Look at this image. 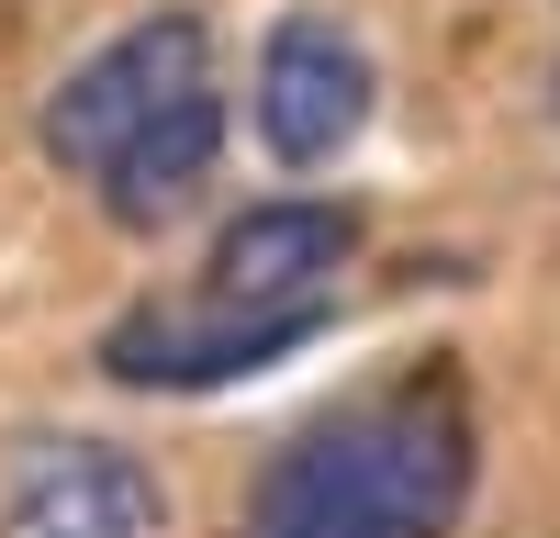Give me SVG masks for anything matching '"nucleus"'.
Instances as JSON below:
<instances>
[{"label": "nucleus", "mask_w": 560, "mask_h": 538, "mask_svg": "<svg viewBox=\"0 0 560 538\" xmlns=\"http://www.w3.org/2000/svg\"><path fill=\"white\" fill-rule=\"evenodd\" d=\"M471 393L459 371H404L393 393L325 404L258 460L247 538H448L471 505Z\"/></svg>", "instance_id": "obj_1"}, {"label": "nucleus", "mask_w": 560, "mask_h": 538, "mask_svg": "<svg viewBox=\"0 0 560 538\" xmlns=\"http://www.w3.org/2000/svg\"><path fill=\"white\" fill-rule=\"evenodd\" d=\"M191 102H213V23L202 12H147V23H124L113 45H90V57L45 90V157H57L79 191H102V179L147 147L158 124H179Z\"/></svg>", "instance_id": "obj_2"}, {"label": "nucleus", "mask_w": 560, "mask_h": 538, "mask_svg": "<svg viewBox=\"0 0 560 538\" xmlns=\"http://www.w3.org/2000/svg\"><path fill=\"white\" fill-rule=\"evenodd\" d=\"M337 326V303H236V292H147V303H124L113 326H102V382L124 393H224V382H247L269 371V359H292L303 337Z\"/></svg>", "instance_id": "obj_3"}, {"label": "nucleus", "mask_w": 560, "mask_h": 538, "mask_svg": "<svg viewBox=\"0 0 560 538\" xmlns=\"http://www.w3.org/2000/svg\"><path fill=\"white\" fill-rule=\"evenodd\" d=\"M0 538H168V493L124 437L23 426L0 448Z\"/></svg>", "instance_id": "obj_4"}, {"label": "nucleus", "mask_w": 560, "mask_h": 538, "mask_svg": "<svg viewBox=\"0 0 560 538\" xmlns=\"http://www.w3.org/2000/svg\"><path fill=\"white\" fill-rule=\"evenodd\" d=\"M370 113H382V68L337 12H280L258 45V147L280 168H325L348 157Z\"/></svg>", "instance_id": "obj_5"}, {"label": "nucleus", "mask_w": 560, "mask_h": 538, "mask_svg": "<svg viewBox=\"0 0 560 538\" xmlns=\"http://www.w3.org/2000/svg\"><path fill=\"white\" fill-rule=\"evenodd\" d=\"M348 258H359V202H337V191H269V202H236V213H224V236H213V258H202V292L314 303Z\"/></svg>", "instance_id": "obj_6"}, {"label": "nucleus", "mask_w": 560, "mask_h": 538, "mask_svg": "<svg viewBox=\"0 0 560 538\" xmlns=\"http://www.w3.org/2000/svg\"><path fill=\"white\" fill-rule=\"evenodd\" d=\"M549 134H560V68H549Z\"/></svg>", "instance_id": "obj_7"}]
</instances>
